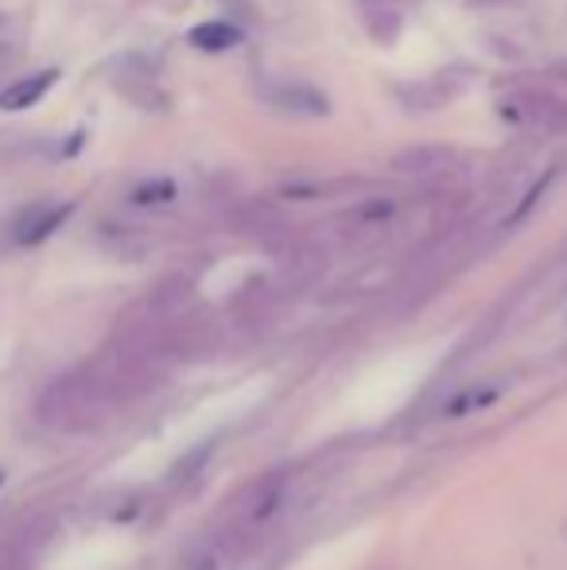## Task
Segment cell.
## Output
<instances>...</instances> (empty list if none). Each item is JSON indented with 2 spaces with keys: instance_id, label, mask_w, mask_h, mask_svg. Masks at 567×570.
<instances>
[{
  "instance_id": "4",
  "label": "cell",
  "mask_w": 567,
  "mask_h": 570,
  "mask_svg": "<svg viewBox=\"0 0 567 570\" xmlns=\"http://www.w3.org/2000/svg\"><path fill=\"white\" fill-rule=\"evenodd\" d=\"M55 78H59L55 70H43V75L20 78V82L8 86V90L0 94V109H28V106H36V101L43 98L47 90H51Z\"/></svg>"
},
{
  "instance_id": "2",
  "label": "cell",
  "mask_w": 567,
  "mask_h": 570,
  "mask_svg": "<svg viewBox=\"0 0 567 570\" xmlns=\"http://www.w3.org/2000/svg\"><path fill=\"white\" fill-rule=\"evenodd\" d=\"M268 101H273V109L292 114V117H323L326 114V98L315 90V86H303V82L268 86Z\"/></svg>"
},
{
  "instance_id": "7",
  "label": "cell",
  "mask_w": 567,
  "mask_h": 570,
  "mask_svg": "<svg viewBox=\"0 0 567 570\" xmlns=\"http://www.w3.org/2000/svg\"><path fill=\"white\" fill-rule=\"evenodd\" d=\"M362 16H365V23H370L373 39H393L397 28H401V12H397L389 0H381V4H373V0H362Z\"/></svg>"
},
{
  "instance_id": "8",
  "label": "cell",
  "mask_w": 567,
  "mask_h": 570,
  "mask_svg": "<svg viewBox=\"0 0 567 570\" xmlns=\"http://www.w3.org/2000/svg\"><path fill=\"white\" fill-rule=\"evenodd\" d=\"M198 570H218V563H214V559H203V563H198Z\"/></svg>"
},
{
  "instance_id": "3",
  "label": "cell",
  "mask_w": 567,
  "mask_h": 570,
  "mask_svg": "<svg viewBox=\"0 0 567 570\" xmlns=\"http://www.w3.org/2000/svg\"><path fill=\"white\" fill-rule=\"evenodd\" d=\"M70 206H36V210H28V218L16 226L12 237L20 240V245H39L43 237H51L55 229L67 222Z\"/></svg>"
},
{
  "instance_id": "5",
  "label": "cell",
  "mask_w": 567,
  "mask_h": 570,
  "mask_svg": "<svg viewBox=\"0 0 567 570\" xmlns=\"http://www.w3.org/2000/svg\"><path fill=\"white\" fill-rule=\"evenodd\" d=\"M451 164H462L459 151L451 148H412L397 159V167H409L412 175H431V171H447Z\"/></svg>"
},
{
  "instance_id": "6",
  "label": "cell",
  "mask_w": 567,
  "mask_h": 570,
  "mask_svg": "<svg viewBox=\"0 0 567 570\" xmlns=\"http://www.w3.org/2000/svg\"><path fill=\"white\" fill-rule=\"evenodd\" d=\"M237 39H242V31L229 28V23H222V20H214V23H198V28L190 31V43H195L198 51H211V55L229 51V47H234Z\"/></svg>"
},
{
  "instance_id": "1",
  "label": "cell",
  "mask_w": 567,
  "mask_h": 570,
  "mask_svg": "<svg viewBox=\"0 0 567 570\" xmlns=\"http://www.w3.org/2000/svg\"><path fill=\"white\" fill-rule=\"evenodd\" d=\"M514 117L506 120H537L548 128H567V70H540V75L517 82Z\"/></svg>"
}]
</instances>
